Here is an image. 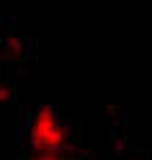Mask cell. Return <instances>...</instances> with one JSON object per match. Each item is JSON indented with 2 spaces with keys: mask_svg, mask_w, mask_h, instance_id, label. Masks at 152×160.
I'll return each mask as SVG.
<instances>
[{
  "mask_svg": "<svg viewBox=\"0 0 152 160\" xmlns=\"http://www.w3.org/2000/svg\"><path fill=\"white\" fill-rule=\"evenodd\" d=\"M75 149V132L53 105H42L25 116L22 152H64Z\"/></svg>",
  "mask_w": 152,
  "mask_h": 160,
  "instance_id": "6da1fadb",
  "label": "cell"
},
{
  "mask_svg": "<svg viewBox=\"0 0 152 160\" xmlns=\"http://www.w3.org/2000/svg\"><path fill=\"white\" fill-rule=\"evenodd\" d=\"M28 66V47L25 39L14 31L11 22L0 19V99H8L19 86Z\"/></svg>",
  "mask_w": 152,
  "mask_h": 160,
  "instance_id": "7a4b0ae2",
  "label": "cell"
},
{
  "mask_svg": "<svg viewBox=\"0 0 152 160\" xmlns=\"http://www.w3.org/2000/svg\"><path fill=\"white\" fill-rule=\"evenodd\" d=\"M19 160H83L80 149H64V152H22Z\"/></svg>",
  "mask_w": 152,
  "mask_h": 160,
  "instance_id": "3957f363",
  "label": "cell"
}]
</instances>
